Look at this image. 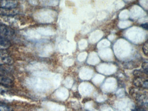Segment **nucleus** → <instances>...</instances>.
I'll use <instances>...</instances> for the list:
<instances>
[{
    "label": "nucleus",
    "instance_id": "9b49d317",
    "mask_svg": "<svg viewBox=\"0 0 148 111\" xmlns=\"http://www.w3.org/2000/svg\"><path fill=\"white\" fill-rule=\"evenodd\" d=\"M143 52L144 53L146 56H148V43L147 42H146L144 45L143 46Z\"/></svg>",
    "mask_w": 148,
    "mask_h": 111
},
{
    "label": "nucleus",
    "instance_id": "f8f14e48",
    "mask_svg": "<svg viewBox=\"0 0 148 111\" xmlns=\"http://www.w3.org/2000/svg\"><path fill=\"white\" fill-rule=\"evenodd\" d=\"M142 66L144 71H148V63L147 62H143Z\"/></svg>",
    "mask_w": 148,
    "mask_h": 111
},
{
    "label": "nucleus",
    "instance_id": "f03ea898",
    "mask_svg": "<svg viewBox=\"0 0 148 111\" xmlns=\"http://www.w3.org/2000/svg\"><path fill=\"white\" fill-rule=\"evenodd\" d=\"M143 88L137 87V88H132L130 90V93L141 106L147 105L148 102V93L144 91Z\"/></svg>",
    "mask_w": 148,
    "mask_h": 111
},
{
    "label": "nucleus",
    "instance_id": "423d86ee",
    "mask_svg": "<svg viewBox=\"0 0 148 111\" xmlns=\"http://www.w3.org/2000/svg\"><path fill=\"white\" fill-rule=\"evenodd\" d=\"M19 10L14 8H0V15L4 16H14L19 13Z\"/></svg>",
    "mask_w": 148,
    "mask_h": 111
},
{
    "label": "nucleus",
    "instance_id": "39448f33",
    "mask_svg": "<svg viewBox=\"0 0 148 111\" xmlns=\"http://www.w3.org/2000/svg\"><path fill=\"white\" fill-rule=\"evenodd\" d=\"M133 84L137 87L147 89L148 88V80L147 78L135 77L133 81Z\"/></svg>",
    "mask_w": 148,
    "mask_h": 111
},
{
    "label": "nucleus",
    "instance_id": "7ed1b4c3",
    "mask_svg": "<svg viewBox=\"0 0 148 111\" xmlns=\"http://www.w3.org/2000/svg\"><path fill=\"white\" fill-rule=\"evenodd\" d=\"M15 34V32L12 28L7 25L0 24V37L11 41Z\"/></svg>",
    "mask_w": 148,
    "mask_h": 111
},
{
    "label": "nucleus",
    "instance_id": "f257e3e1",
    "mask_svg": "<svg viewBox=\"0 0 148 111\" xmlns=\"http://www.w3.org/2000/svg\"><path fill=\"white\" fill-rule=\"evenodd\" d=\"M14 78L6 69L0 67V85L5 87H12L14 85Z\"/></svg>",
    "mask_w": 148,
    "mask_h": 111
},
{
    "label": "nucleus",
    "instance_id": "6e6552de",
    "mask_svg": "<svg viewBox=\"0 0 148 111\" xmlns=\"http://www.w3.org/2000/svg\"><path fill=\"white\" fill-rule=\"evenodd\" d=\"M123 66L124 68L128 69H132L138 67L136 63L132 61L123 62Z\"/></svg>",
    "mask_w": 148,
    "mask_h": 111
},
{
    "label": "nucleus",
    "instance_id": "9d476101",
    "mask_svg": "<svg viewBox=\"0 0 148 111\" xmlns=\"http://www.w3.org/2000/svg\"><path fill=\"white\" fill-rule=\"evenodd\" d=\"M0 111H12V110L7 104L0 101Z\"/></svg>",
    "mask_w": 148,
    "mask_h": 111
},
{
    "label": "nucleus",
    "instance_id": "ddd939ff",
    "mask_svg": "<svg viewBox=\"0 0 148 111\" xmlns=\"http://www.w3.org/2000/svg\"><path fill=\"white\" fill-rule=\"evenodd\" d=\"M134 111H146L144 107H142V106H139L137 107L134 109Z\"/></svg>",
    "mask_w": 148,
    "mask_h": 111
},
{
    "label": "nucleus",
    "instance_id": "dca6fc26",
    "mask_svg": "<svg viewBox=\"0 0 148 111\" xmlns=\"http://www.w3.org/2000/svg\"><path fill=\"white\" fill-rule=\"evenodd\" d=\"M16 1H17V0H16Z\"/></svg>",
    "mask_w": 148,
    "mask_h": 111
},
{
    "label": "nucleus",
    "instance_id": "1a4fd4ad",
    "mask_svg": "<svg viewBox=\"0 0 148 111\" xmlns=\"http://www.w3.org/2000/svg\"><path fill=\"white\" fill-rule=\"evenodd\" d=\"M133 74L135 77H143V78H147V75L144 72L141 71V70H135L133 71Z\"/></svg>",
    "mask_w": 148,
    "mask_h": 111
},
{
    "label": "nucleus",
    "instance_id": "4468645a",
    "mask_svg": "<svg viewBox=\"0 0 148 111\" xmlns=\"http://www.w3.org/2000/svg\"><path fill=\"white\" fill-rule=\"evenodd\" d=\"M148 23H143V24H141V27H142L144 29L147 30L148 29Z\"/></svg>",
    "mask_w": 148,
    "mask_h": 111
},
{
    "label": "nucleus",
    "instance_id": "2eb2a0df",
    "mask_svg": "<svg viewBox=\"0 0 148 111\" xmlns=\"http://www.w3.org/2000/svg\"><path fill=\"white\" fill-rule=\"evenodd\" d=\"M75 97H76V98H79V93H77V94L76 93H75Z\"/></svg>",
    "mask_w": 148,
    "mask_h": 111
},
{
    "label": "nucleus",
    "instance_id": "20e7f679",
    "mask_svg": "<svg viewBox=\"0 0 148 111\" xmlns=\"http://www.w3.org/2000/svg\"><path fill=\"white\" fill-rule=\"evenodd\" d=\"M13 62V60L6 50H0V66L12 65Z\"/></svg>",
    "mask_w": 148,
    "mask_h": 111
},
{
    "label": "nucleus",
    "instance_id": "0eeeda50",
    "mask_svg": "<svg viewBox=\"0 0 148 111\" xmlns=\"http://www.w3.org/2000/svg\"><path fill=\"white\" fill-rule=\"evenodd\" d=\"M18 4L16 0H0V8H17Z\"/></svg>",
    "mask_w": 148,
    "mask_h": 111
}]
</instances>
